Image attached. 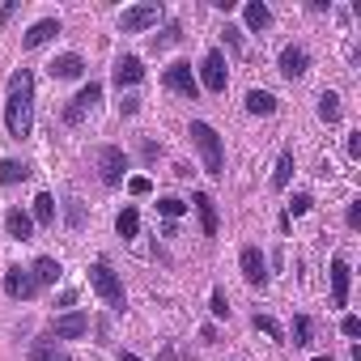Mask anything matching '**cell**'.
<instances>
[{"label":"cell","mask_w":361,"mask_h":361,"mask_svg":"<svg viewBox=\"0 0 361 361\" xmlns=\"http://www.w3.org/2000/svg\"><path fill=\"white\" fill-rule=\"evenodd\" d=\"M51 332H56L60 340H81V336L89 332V319H85L81 311H68V315H60L56 323H51Z\"/></svg>","instance_id":"obj_11"},{"label":"cell","mask_w":361,"mask_h":361,"mask_svg":"<svg viewBox=\"0 0 361 361\" xmlns=\"http://www.w3.org/2000/svg\"><path fill=\"white\" fill-rule=\"evenodd\" d=\"M26 175H30V166H26V162H17V158H5V162H0V183H5V187L22 183Z\"/></svg>","instance_id":"obj_22"},{"label":"cell","mask_w":361,"mask_h":361,"mask_svg":"<svg viewBox=\"0 0 361 361\" xmlns=\"http://www.w3.org/2000/svg\"><path fill=\"white\" fill-rule=\"evenodd\" d=\"M124 361H140V357H136V353H124Z\"/></svg>","instance_id":"obj_39"},{"label":"cell","mask_w":361,"mask_h":361,"mask_svg":"<svg viewBox=\"0 0 361 361\" xmlns=\"http://www.w3.org/2000/svg\"><path fill=\"white\" fill-rule=\"evenodd\" d=\"M56 34H60V22H56V17H43V22H34V26L26 30V38H22V47H30V51H34V47H43V43H51V38H56Z\"/></svg>","instance_id":"obj_12"},{"label":"cell","mask_w":361,"mask_h":361,"mask_svg":"<svg viewBox=\"0 0 361 361\" xmlns=\"http://www.w3.org/2000/svg\"><path fill=\"white\" fill-rule=\"evenodd\" d=\"M111 77H115V85L124 89V85H136V81L145 77V68H140V60H136V56H119V64H115V73H111Z\"/></svg>","instance_id":"obj_15"},{"label":"cell","mask_w":361,"mask_h":361,"mask_svg":"<svg viewBox=\"0 0 361 361\" xmlns=\"http://www.w3.org/2000/svg\"><path fill=\"white\" fill-rule=\"evenodd\" d=\"M175 38H179V26H166V34L153 38V47H166V43H175Z\"/></svg>","instance_id":"obj_35"},{"label":"cell","mask_w":361,"mask_h":361,"mask_svg":"<svg viewBox=\"0 0 361 361\" xmlns=\"http://www.w3.org/2000/svg\"><path fill=\"white\" fill-rule=\"evenodd\" d=\"M34 289H38V285H34L30 272H22V268H9V272H5V293H9V297H30Z\"/></svg>","instance_id":"obj_13"},{"label":"cell","mask_w":361,"mask_h":361,"mask_svg":"<svg viewBox=\"0 0 361 361\" xmlns=\"http://www.w3.org/2000/svg\"><path fill=\"white\" fill-rule=\"evenodd\" d=\"M200 85L204 89H213V94H221L226 89V56L213 47L209 56H204V64H200Z\"/></svg>","instance_id":"obj_6"},{"label":"cell","mask_w":361,"mask_h":361,"mask_svg":"<svg viewBox=\"0 0 361 361\" xmlns=\"http://www.w3.org/2000/svg\"><path fill=\"white\" fill-rule=\"evenodd\" d=\"M340 332H344V336H361V319H357V315H344Z\"/></svg>","instance_id":"obj_34"},{"label":"cell","mask_w":361,"mask_h":361,"mask_svg":"<svg viewBox=\"0 0 361 361\" xmlns=\"http://www.w3.org/2000/svg\"><path fill=\"white\" fill-rule=\"evenodd\" d=\"M255 327H260L264 336H272V340H281V344H285V327H281L272 315H255Z\"/></svg>","instance_id":"obj_28"},{"label":"cell","mask_w":361,"mask_h":361,"mask_svg":"<svg viewBox=\"0 0 361 361\" xmlns=\"http://www.w3.org/2000/svg\"><path fill=\"white\" fill-rule=\"evenodd\" d=\"M319 115H323L327 124H336V119H340V98H336L332 89H323V94H319Z\"/></svg>","instance_id":"obj_26"},{"label":"cell","mask_w":361,"mask_h":361,"mask_svg":"<svg viewBox=\"0 0 361 361\" xmlns=\"http://www.w3.org/2000/svg\"><path fill=\"white\" fill-rule=\"evenodd\" d=\"M238 264H242V277H246V285H264V281H268V264H264L260 246H242Z\"/></svg>","instance_id":"obj_8"},{"label":"cell","mask_w":361,"mask_h":361,"mask_svg":"<svg viewBox=\"0 0 361 361\" xmlns=\"http://www.w3.org/2000/svg\"><path fill=\"white\" fill-rule=\"evenodd\" d=\"M332 302L336 306L348 302V264L344 260H332Z\"/></svg>","instance_id":"obj_17"},{"label":"cell","mask_w":361,"mask_h":361,"mask_svg":"<svg viewBox=\"0 0 361 361\" xmlns=\"http://www.w3.org/2000/svg\"><path fill=\"white\" fill-rule=\"evenodd\" d=\"M5 128L9 136L26 140L30 128H34V77L22 68L9 77V98H5Z\"/></svg>","instance_id":"obj_1"},{"label":"cell","mask_w":361,"mask_h":361,"mask_svg":"<svg viewBox=\"0 0 361 361\" xmlns=\"http://www.w3.org/2000/svg\"><path fill=\"white\" fill-rule=\"evenodd\" d=\"M191 204H196V213H200V221H204V234L213 238V234H217V209H213V200L204 196V191H196Z\"/></svg>","instance_id":"obj_18"},{"label":"cell","mask_w":361,"mask_h":361,"mask_svg":"<svg viewBox=\"0 0 361 361\" xmlns=\"http://www.w3.org/2000/svg\"><path fill=\"white\" fill-rule=\"evenodd\" d=\"M98 102H102V85H98V81H89V85L73 98V107L64 111V119H68V124H81V119H85V111H94Z\"/></svg>","instance_id":"obj_7"},{"label":"cell","mask_w":361,"mask_h":361,"mask_svg":"<svg viewBox=\"0 0 361 361\" xmlns=\"http://www.w3.org/2000/svg\"><path fill=\"white\" fill-rule=\"evenodd\" d=\"M34 221H38V226H51V221H56V196H51V191H43V196L34 200Z\"/></svg>","instance_id":"obj_24"},{"label":"cell","mask_w":361,"mask_h":361,"mask_svg":"<svg viewBox=\"0 0 361 361\" xmlns=\"http://www.w3.org/2000/svg\"><path fill=\"white\" fill-rule=\"evenodd\" d=\"M47 73L56 77V81H77V77L85 73V60L77 56V51H64V56H56V60L47 64Z\"/></svg>","instance_id":"obj_10"},{"label":"cell","mask_w":361,"mask_h":361,"mask_svg":"<svg viewBox=\"0 0 361 361\" xmlns=\"http://www.w3.org/2000/svg\"><path fill=\"white\" fill-rule=\"evenodd\" d=\"M289 175H293V153L285 149L281 158H277V170H272V187L281 191V187H289Z\"/></svg>","instance_id":"obj_25"},{"label":"cell","mask_w":361,"mask_h":361,"mask_svg":"<svg viewBox=\"0 0 361 361\" xmlns=\"http://www.w3.org/2000/svg\"><path fill=\"white\" fill-rule=\"evenodd\" d=\"M238 34H242V30H234V26H226V38H230V47H234V51H242V38H238Z\"/></svg>","instance_id":"obj_38"},{"label":"cell","mask_w":361,"mask_h":361,"mask_svg":"<svg viewBox=\"0 0 361 361\" xmlns=\"http://www.w3.org/2000/svg\"><path fill=\"white\" fill-rule=\"evenodd\" d=\"M348 158H361V132L348 136Z\"/></svg>","instance_id":"obj_36"},{"label":"cell","mask_w":361,"mask_h":361,"mask_svg":"<svg viewBox=\"0 0 361 361\" xmlns=\"http://www.w3.org/2000/svg\"><path fill=\"white\" fill-rule=\"evenodd\" d=\"M56 281H60V264L51 260V255L34 260V285H56Z\"/></svg>","instance_id":"obj_21"},{"label":"cell","mask_w":361,"mask_h":361,"mask_svg":"<svg viewBox=\"0 0 361 361\" xmlns=\"http://www.w3.org/2000/svg\"><path fill=\"white\" fill-rule=\"evenodd\" d=\"M213 315H217V319H230V302H226V289H213Z\"/></svg>","instance_id":"obj_31"},{"label":"cell","mask_w":361,"mask_h":361,"mask_svg":"<svg viewBox=\"0 0 361 361\" xmlns=\"http://www.w3.org/2000/svg\"><path fill=\"white\" fill-rule=\"evenodd\" d=\"M191 140H196V149L204 153V170L209 175H221L226 170V149H221V136L204 124V119H196L191 124Z\"/></svg>","instance_id":"obj_2"},{"label":"cell","mask_w":361,"mask_h":361,"mask_svg":"<svg viewBox=\"0 0 361 361\" xmlns=\"http://www.w3.org/2000/svg\"><path fill=\"white\" fill-rule=\"evenodd\" d=\"M158 209H162V217H183L187 204H183V200H175V196H166V200H158Z\"/></svg>","instance_id":"obj_30"},{"label":"cell","mask_w":361,"mask_h":361,"mask_svg":"<svg viewBox=\"0 0 361 361\" xmlns=\"http://www.w3.org/2000/svg\"><path fill=\"white\" fill-rule=\"evenodd\" d=\"M302 213H311V196H306V191H297L293 204H289V217H302Z\"/></svg>","instance_id":"obj_32"},{"label":"cell","mask_w":361,"mask_h":361,"mask_svg":"<svg viewBox=\"0 0 361 361\" xmlns=\"http://www.w3.org/2000/svg\"><path fill=\"white\" fill-rule=\"evenodd\" d=\"M348 226H353V230L361 226V200H357V204H348Z\"/></svg>","instance_id":"obj_37"},{"label":"cell","mask_w":361,"mask_h":361,"mask_svg":"<svg viewBox=\"0 0 361 361\" xmlns=\"http://www.w3.org/2000/svg\"><path fill=\"white\" fill-rule=\"evenodd\" d=\"M166 89H175V94H183V98H196L200 81H196L191 64H170V68H166Z\"/></svg>","instance_id":"obj_9"},{"label":"cell","mask_w":361,"mask_h":361,"mask_svg":"<svg viewBox=\"0 0 361 361\" xmlns=\"http://www.w3.org/2000/svg\"><path fill=\"white\" fill-rule=\"evenodd\" d=\"M128 191H132V196H149V191H153V183H149L145 175H132V179H128Z\"/></svg>","instance_id":"obj_33"},{"label":"cell","mask_w":361,"mask_h":361,"mask_svg":"<svg viewBox=\"0 0 361 361\" xmlns=\"http://www.w3.org/2000/svg\"><path fill=\"white\" fill-rule=\"evenodd\" d=\"M246 111H251V115H272V111H277V98H272L268 89H251V94H246Z\"/></svg>","instance_id":"obj_20"},{"label":"cell","mask_w":361,"mask_h":361,"mask_svg":"<svg viewBox=\"0 0 361 361\" xmlns=\"http://www.w3.org/2000/svg\"><path fill=\"white\" fill-rule=\"evenodd\" d=\"M158 17H162L158 5H132V9H124L119 30H124V34H140V30H149V26H158Z\"/></svg>","instance_id":"obj_5"},{"label":"cell","mask_w":361,"mask_h":361,"mask_svg":"<svg viewBox=\"0 0 361 361\" xmlns=\"http://www.w3.org/2000/svg\"><path fill=\"white\" fill-rule=\"evenodd\" d=\"M5 230H9L13 238H22V242H26V238L34 234V217H30V213H22V209H9V213H5Z\"/></svg>","instance_id":"obj_16"},{"label":"cell","mask_w":361,"mask_h":361,"mask_svg":"<svg viewBox=\"0 0 361 361\" xmlns=\"http://www.w3.org/2000/svg\"><path fill=\"white\" fill-rule=\"evenodd\" d=\"M242 17H246V26H251V30H268V22H272V9L264 5V0H251V5L242 9Z\"/></svg>","instance_id":"obj_19"},{"label":"cell","mask_w":361,"mask_h":361,"mask_svg":"<svg viewBox=\"0 0 361 361\" xmlns=\"http://www.w3.org/2000/svg\"><path fill=\"white\" fill-rule=\"evenodd\" d=\"M89 285L98 289V297L107 302L111 311H124V306H128V297H124V281H119L107 264H94V268H89Z\"/></svg>","instance_id":"obj_3"},{"label":"cell","mask_w":361,"mask_h":361,"mask_svg":"<svg viewBox=\"0 0 361 361\" xmlns=\"http://www.w3.org/2000/svg\"><path fill=\"white\" fill-rule=\"evenodd\" d=\"M30 361H73V357H68V353H60V348H56V344H38V348H34V357H30Z\"/></svg>","instance_id":"obj_29"},{"label":"cell","mask_w":361,"mask_h":361,"mask_svg":"<svg viewBox=\"0 0 361 361\" xmlns=\"http://www.w3.org/2000/svg\"><path fill=\"white\" fill-rule=\"evenodd\" d=\"M98 175H102V183H124V170H128V158H124V149H115V145H102L98 153Z\"/></svg>","instance_id":"obj_4"},{"label":"cell","mask_w":361,"mask_h":361,"mask_svg":"<svg viewBox=\"0 0 361 361\" xmlns=\"http://www.w3.org/2000/svg\"><path fill=\"white\" fill-rule=\"evenodd\" d=\"M311 336H315V323L306 319V315H297V319H293V344L306 348V344H311Z\"/></svg>","instance_id":"obj_27"},{"label":"cell","mask_w":361,"mask_h":361,"mask_svg":"<svg viewBox=\"0 0 361 361\" xmlns=\"http://www.w3.org/2000/svg\"><path fill=\"white\" fill-rule=\"evenodd\" d=\"M306 64H311V60H306V51H302V47H293V43H289V47L281 51V73H285L289 81H293V77H302V73H306Z\"/></svg>","instance_id":"obj_14"},{"label":"cell","mask_w":361,"mask_h":361,"mask_svg":"<svg viewBox=\"0 0 361 361\" xmlns=\"http://www.w3.org/2000/svg\"><path fill=\"white\" fill-rule=\"evenodd\" d=\"M115 230H119V238H136V234H140V213L132 209V204L115 217Z\"/></svg>","instance_id":"obj_23"}]
</instances>
